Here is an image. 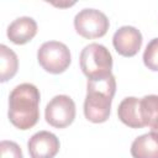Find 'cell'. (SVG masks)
Masks as SVG:
<instances>
[{"label":"cell","instance_id":"6da1fadb","mask_svg":"<svg viewBox=\"0 0 158 158\" xmlns=\"http://www.w3.org/2000/svg\"><path fill=\"white\" fill-rule=\"evenodd\" d=\"M41 94L36 85L22 83L15 86L9 95L7 116L10 122L19 130H30L40 118Z\"/></svg>","mask_w":158,"mask_h":158},{"label":"cell","instance_id":"7a4b0ae2","mask_svg":"<svg viewBox=\"0 0 158 158\" xmlns=\"http://www.w3.org/2000/svg\"><path fill=\"white\" fill-rule=\"evenodd\" d=\"M115 91L116 80L112 74L104 79L88 80L84 101V115L86 120L94 123L107 121Z\"/></svg>","mask_w":158,"mask_h":158},{"label":"cell","instance_id":"3957f363","mask_svg":"<svg viewBox=\"0 0 158 158\" xmlns=\"http://www.w3.org/2000/svg\"><path fill=\"white\" fill-rule=\"evenodd\" d=\"M80 69L88 80L104 79L111 75L112 56L109 49L100 43L86 44L79 57Z\"/></svg>","mask_w":158,"mask_h":158},{"label":"cell","instance_id":"277c9868","mask_svg":"<svg viewBox=\"0 0 158 158\" xmlns=\"http://www.w3.org/2000/svg\"><path fill=\"white\" fill-rule=\"evenodd\" d=\"M37 60L46 72L60 74L70 65L72 56L67 44L58 41H47L38 48Z\"/></svg>","mask_w":158,"mask_h":158},{"label":"cell","instance_id":"5b68a950","mask_svg":"<svg viewBox=\"0 0 158 158\" xmlns=\"http://www.w3.org/2000/svg\"><path fill=\"white\" fill-rule=\"evenodd\" d=\"M110 27L107 16L96 9H83L74 17V28L84 38L94 40L106 35Z\"/></svg>","mask_w":158,"mask_h":158},{"label":"cell","instance_id":"8992f818","mask_svg":"<svg viewBox=\"0 0 158 158\" xmlns=\"http://www.w3.org/2000/svg\"><path fill=\"white\" fill-rule=\"evenodd\" d=\"M44 118L56 128L69 126L75 118V102L68 95H56L46 106Z\"/></svg>","mask_w":158,"mask_h":158},{"label":"cell","instance_id":"52a82bcc","mask_svg":"<svg viewBox=\"0 0 158 158\" xmlns=\"http://www.w3.org/2000/svg\"><path fill=\"white\" fill-rule=\"evenodd\" d=\"M142 33L133 26H122L112 36L115 51L122 57H133L142 46Z\"/></svg>","mask_w":158,"mask_h":158},{"label":"cell","instance_id":"ba28073f","mask_svg":"<svg viewBox=\"0 0 158 158\" xmlns=\"http://www.w3.org/2000/svg\"><path fill=\"white\" fill-rule=\"evenodd\" d=\"M59 147V139L49 131L36 132L27 142V149L31 158H54Z\"/></svg>","mask_w":158,"mask_h":158},{"label":"cell","instance_id":"9c48e42d","mask_svg":"<svg viewBox=\"0 0 158 158\" xmlns=\"http://www.w3.org/2000/svg\"><path fill=\"white\" fill-rule=\"evenodd\" d=\"M37 33V22L30 16H21L14 20L6 31L7 38L15 44L30 42Z\"/></svg>","mask_w":158,"mask_h":158},{"label":"cell","instance_id":"30bf717a","mask_svg":"<svg viewBox=\"0 0 158 158\" xmlns=\"http://www.w3.org/2000/svg\"><path fill=\"white\" fill-rule=\"evenodd\" d=\"M117 115L120 121L131 128L144 127V122L141 115V99L138 98H125L117 107Z\"/></svg>","mask_w":158,"mask_h":158},{"label":"cell","instance_id":"8fae6325","mask_svg":"<svg viewBox=\"0 0 158 158\" xmlns=\"http://www.w3.org/2000/svg\"><path fill=\"white\" fill-rule=\"evenodd\" d=\"M130 151L133 158H158V136L153 132L138 136Z\"/></svg>","mask_w":158,"mask_h":158},{"label":"cell","instance_id":"7c38bea8","mask_svg":"<svg viewBox=\"0 0 158 158\" xmlns=\"http://www.w3.org/2000/svg\"><path fill=\"white\" fill-rule=\"evenodd\" d=\"M141 115L144 126L158 136V95H146L141 99Z\"/></svg>","mask_w":158,"mask_h":158},{"label":"cell","instance_id":"4fadbf2b","mask_svg":"<svg viewBox=\"0 0 158 158\" xmlns=\"http://www.w3.org/2000/svg\"><path fill=\"white\" fill-rule=\"evenodd\" d=\"M19 69V58L16 53L5 44L0 46V81L5 83L14 78Z\"/></svg>","mask_w":158,"mask_h":158},{"label":"cell","instance_id":"5bb4252c","mask_svg":"<svg viewBox=\"0 0 158 158\" xmlns=\"http://www.w3.org/2000/svg\"><path fill=\"white\" fill-rule=\"evenodd\" d=\"M143 63L149 70L158 72V37L151 40L146 46L143 52Z\"/></svg>","mask_w":158,"mask_h":158},{"label":"cell","instance_id":"9a60e30c","mask_svg":"<svg viewBox=\"0 0 158 158\" xmlns=\"http://www.w3.org/2000/svg\"><path fill=\"white\" fill-rule=\"evenodd\" d=\"M1 158H23L20 146L14 141H1L0 142Z\"/></svg>","mask_w":158,"mask_h":158}]
</instances>
